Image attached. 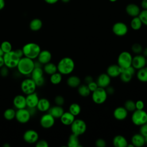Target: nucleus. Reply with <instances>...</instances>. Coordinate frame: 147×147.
<instances>
[{
  "label": "nucleus",
  "mask_w": 147,
  "mask_h": 147,
  "mask_svg": "<svg viewBox=\"0 0 147 147\" xmlns=\"http://www.w3.org/2000/svg\"><path fill=\"white\" fill-rule=\"evenodd\" d=\"M136 108L137 110H143L144 108V103L141 100H138L136 102Z\"/></svg>",
  "instance_id": "48"
},
{
  "label": "nucleus",
  "mask_w": 147,
  "mask_h": 147,
  "mask_svg": "<svg viewBox=\"0 0 147 147\" xmlns=\"http://www.w3.org/2000/svg\"><path fill=\"white\" fill-rule=\"evenodd\" d=\"M37 86L32 78L23 80L21 83V91L26 95L35 92Z\"/></svg>",
  "instance_id": "9"
},
{
  "label": "nucleus",
  "mask_w": 147,
  "mask_h": 147,
  "mask_svg": "<svg viewBox=\"0 0 147 147\" xmlns=\"http://www.w3.org/2000/svg\"><path fill=\"white\" fill-rule=\"evenodd\" d=\"M87 86L90 90L91 92H93L94 91H95L98 87V86L96 83V82H94V81L90 82V83L87 84Z\"/></svg>",
  "instance_id": "46"
},
{
  "label": "nucleus",
  "mask_w": 147,
  "mask_h": 147,
  "mask_svg": "<svg viewBox=\"0 0 147 147\" xmlns=\"http://www.w3.org/2000/svg\"><path fill=\"white\" fill-rule=\"evenodd\" d=\"M113 115L116 119L122 121L127 117V111L123 107H118L114 110L113 112Z\"/></svg>",
  "instance_id": "21"
},
{
  "label": "nucleus",
  "mask_w": 147,
  "mask_h": 147,
  "mask_svg": "<svg viewBox=\"0 0 147 147\" xmlns=\"http://www.w3.org/2000/svg\"><path fill=\"white\" fill-rule=\"evenodd\" d=\"M49 145L47 141L41 140L40 141H37L36 142V147H48Z\"/></svg>",
  "instance_id": "45"
},
{
  "label": "nucleus",
  "mask_w": 147,
  "mask_h": 147,
  "mask_svg": "<svg viewBox=\"0 0 147 147\" xmlns=\"http://www.w3.org/2000/svg\"><path fill=\"white\" fill-rule=\"evenodd\" d=\"M62 80V75L60 72H55L51 75L50 81L53 84H58Z\"/></svg>",
  "instance_id": "36"
},
{
  "label": "nucleus",
  "mask_w": 147,
  "mask_h": 147,
  "mask_svg": "<svg viewBox=\"0 0 147 147\" xmlns=\"http://www.w3.org/2000/svg\"><path fill=\"white\" fill-rule=\"evenodd\" d=\"M107 94H110V95H111L113 94L114 92V89L113 87H111V86H107L106 87V89H105Z\"/></svg>",
  "instance_id": "50"
},
{
  "label": "nucleus",
  "mask_w": 147,
  "mask_h": 147,
  "mask_svg": "<svg viewBox=\"0 0 147 147\" xmlns=\"http://www.w3.org/2000/svg\"><path fill=\"white\" fill-rule=\"evenodd\" d=\"M135 69L132 65L123 69L119 75L121 80L124 83L129 82L135 73Z\"/></svg>",
  "instance_id": "14"
},
{
  "label": "nucleus",
  "mask_w": 147,
  "mask_h": 147,
  "mask_svg": "<svg viewBox=\"0 0 147 147\" xmlns=\"http://www.w3.org/2000/svg\"><path fill=\"white\" fill-rule=\"evenodd\" d=\"M44 70L41 67H34L33 70L32 71L31 75V78L34 81H37L39 79L44 78Z\"/></svg>",
  "instance_id": "28"
},
{
  "label": "nucleus",
  "mask_w": 147,
  "mask_h": 147,
  "mask_svg": "<svg viewBox=\"0 0 147 147\" xmlns=\"http://www.w3.org/2000/svg\"><path fill=\"white\" fill-rule=\"evenodd\" d=\"M146 65H147V59H146Z\"/></svg>",
  "instance_id": "62"
},
{
  "label": "nucleus",
  "mask_w": 147,
  "mask_h": 147,
  "mask_svg": "<svg viewBox=\"0 0 147 147\" xmlns=\"http://www.w3.org/2000/svg\"><path fill=\"white\" fill-rule=\"evenodd\" d=\"M146 65V58L144 55H138L132 59L131 65L136 69H139Z\"/></svg>",
  "instance_id": "15"
},
{
  "label": "nucleus",
  "mask_w": 147,
  "mask_h": 147,
  "mask_svg": "<svg viewBox=\"0 0 147 147\" xmlns=\"http://www.w3.org/2000/svg\"><path fill=\"white\" fill-rule=\"evenodd\" d=\"M14 51L16 52V53H17V55L20 57H22L24 56V54H23V52H22V49H16V50H14Z\"/></svg>",
  "instance_id": "51"
},
{
  "label": "nucleus",
  "mask_w": 147,
  "mask_h": 147,
  "mask_svg": "<svg viewBox=\"0 0 147 147\" xmlns=\"http://www.w3.org/2000/svg\"><path fill=\"white\" fill-rule=\"evenodd\" d=\"M143 53V55L146 57H147V48H145L144 49L142 50V52Z\"/></svg>",
  "instance_id": "57"
},
{
  "label": "nucleus",
  "mask_w": 147,
  "mask_h": 147,
  "mask_svg": "<svg viewBox=\"0 0 147 147\" xmlns=\"http://www.w3.org/2000/svg\"><path fill=\"white\" fill-rule=\"evenodd\" d=\"M4 65L9 68H13L17 67V64L21 57H20L14 51L4 53L3 56Z\"/></svg>",
  "instance_id": "4"
},
{
  "label": "nucleus",
  "mask_w": 147,
  "mask_h": 147,
  "mask_svg": "<svg viewBox=\"0 0 147 147\" xmlns=\"http://www.w3.org/2000/svg\"><path fill=\"white\" fill-rule=\"evenodd\" d=\"M145 143V138L140 133L135 134L131 138V144L136 147L143 146Z\"/></svg>",
  "instance_id": "23"
},
{
  "label": "nucleus",
  "mask_w": 147,
  "mask_h": 147,
  "mask_svg": "<svg viewBox=\"0 0 147 147\" xmlns=\"http://www.w3.org/2000/svg\"><path fill=\"white\" fill-rule=\"evenodd\" d=\"M140 133L142 135L145 139L147 138V123L141 126L140 129Z\"/></svg>",
  "instance_id": "43"
},
{
  "label": "nucleus",
  "mask_w": 147,
  "mask_h": 147,
  "mask_svg": "<svg viewBox=\"0 0 147 147\" xmlns=\"http://www.w3.org/2000/svg\"><path fill=\"white\" fill-rule=\"evenodd\" d=\"M69 111L74 116L78 115L81 111L80 106L76 103H72L69 107Z\"/></svg>",
  "instance_id": "38"
},
{
  "label": "nucleus",
  "mask_w": 147,
  "mask_h": 147,
  "mask_svg": "<svg viewBox=\"0 0 147 147\" xmlns=\"http://www.w3.org/2000/svg\"><path fill=\"white\" fill-rule=\"evenodd\" d=\"M63 3H68L70 1V0H61Z\"/></svg>",
  "instance_id": "59"
},
{
  "label": "nucleus",
  "mask_w": 147,
  "mask_h": 147,
  "mask_svg": "<svg viewBox=\"0 0 147 147\" xmlns=\"http://www.w3.org/2000/svg\"><path fill=\"white\" fill-rule=\"evenodd\" d=\"M36 107L37 110L41 112L47 111L51 107L50 102L46 98L39 99Z\"/></svg>",
  "instance_id": "25"
},
{
  "label": "nucleus",
  "mask_w": 147,
  "mask_h": 147,
  "mask_svg": "<svg viewBox=\"0 0 147 147\" xmlns=\"http://www.w3.org/2000/svg\"><path fill=\"white\" fill-rule=\"evenodd\" d=\"M140 11L139 6L134 3L128 4L126 7V12L132 17L138 16Z\"/></svg>",
  "instance_id": "22"
},
{
  "label": "nucleus",
  "mask_w": 147,
  "mask_h": 147,
  "mask_svg": "<svg viewBox=\"0 0 147 147\" xmlns=\"http://www.w3.org/2000/svg\"><path fill=\"white\" fill-rule=\"evenodd\" d=\"M22 50L24 56L33 60L37 57L41 51V48L35 42H28L23 46Z\"/></svg>",
  "instance_id": "3"
},
{
  "label": "nucleus",
  "mask_w": 147,
  "mask_h": 147,
  "mask_svg": "<svg viewBox=\"0 0 147 147\" xmlns=\"http://www.w3.org/2000/svg\"><path fill=\"white\" fill-rule=\"evenodd\" d=\"M113 143L115 147H126L128 144L125 137L121 135H118L114 137L113 140Z\"/></svg>",
  "instance_id": "27"
},
{
  "label": "nucleus",
  "mask_w": 147,
  "mask_h": 147,
  "mask_svg": "<svg viewBox=\"0 0 147 147\" xmlns=\"http://www.w3.org/2000/svg\"><path fill=\"white\" fill-rule=\"evenodd\" d=\"M37 58L38 61L41 64H45L51 61L52 59V54L48 50H41Z\"/></svg>",
  "instance_id": "18"
},
{
  "label": "nucleus",
  "mask_w": 147,
  "mask_h": 147,
  "mask_svg": "<svg viewBox=\"0 0 147 147\" xmlns=\"http://www.w3.org/2000/svg\"><path fill=\"white\" fill-rule=\"evenodd\" d=\"M107 93L104 88L98 87L92 94V99L96 104H102L107 99Z\"/></svg>",
  "instance_id": "7"
},
{
  "label": "nucleus",
  "mask_w": 147,
  "mask_h": 147,
  "mask_svg": "<svg viewBox=\"0 0 147 147\" xmlns=\"http://www.w3.org/2000/svg\"><path fill=\"white\" fill-rule=\"evenodd\" d=\"M84 81L86 82L87 84L90 83V82L93 81V78L91 76H87L85 78H84Z\"/></svg>",
  "instance_id": "52"
},
{
  "label": "nucleus",
  "mask_w": 147,
  "mask_h": 147,
  "mask_svg": "<svg viewBox=\"0 0 147 147\" xmlns=\"http://www.w3.org/2000/svg\"><path fill=\"white\" fill-rule=\"evenodd\" d=\"M42 26V22L39 18L33 19L29 24V28L32 31H38L41 29Z\"/></svg>",
  "instance_id": "29"
},
{
  "label": "nucleus",
  "mask_w": 147,
  "mask_h": 147,
  "mask_svg": "<svg viewBox=\"0 0 147 147\" xmlns=\"http://www.w3.org/2000/svg\"><path fill=\"white\" fill-rule=\"evenodd\" d=\"M9 68H7V67L5 66V67H4L3 66L1 68V70H0V74L1 75L5 77L8 75L9 73Z\"/></svg>",
  "instance_id": "49"
},
{
  "label": "nucleus",
  "mask_w": 147,
  "mask_h": 147,
  "mask_svg": "<svg viewBox=\"0 0 147 147\" xmlns=\"http://www.w3.org/2000/svg\"><path fill=\"white\" fill-rule=\"evenodd\" d=\"M3 55H4V53H3V52L2 51V49L0 47V56H3Z\"/></svg>",
  "instance_id": "58"
},
{
  "label": "nucleus",
  "mask_w": 147,
  "mask_h": 147,
  "mask_svg": "<svg viewBox=\"0 0 147 147\" xmlns=\"http://www.w3.org/2000/svg\"><path fill=\"white\" fill-rule=\"evenodd\" d=\"M13 103L14 106L17 109H24L26 107V98L22 95H17L14 96Z\"/></svg>",
  "instance_id": "20"
},
{
  "label": "nucleus",
  "mask_w": 147,
  "mask_h": 147,
  "mask_svg": "<svg viewBox=\"0 0 147 147\" xmlns=\"http://www.w3.org/2000/svg\"><path fill=\"white\" fill-rule=\"evenodd\" d=\"M138 17L140 18L142 24L147 26V9H144L142 11H140Z\"/></svg>",
  "instance_id": "41"
},
{
  "label": "nucleus",
  "mask_w": 147,
  "mask_h": 147,
  "mask_svg": "<svg viewBox=\"0 0 147 147\" xmlns=\"http://www.w3.org/2000/svg\"><path fill=\"white\" fill-rule=\"evenodd\" d=\"M44 1L48 4L52 5V4H55L56 2H57L59 1V0H44Z\"/></svg>",
  "instance_id": "54"
},
{
  "label": "nucleus",
  "mask_w": 147,
  "mask_h": 147,
  "mask_svg": "<svg viewBox=\"0 0 147 147\" xmlns=\"http://www.w3.org/2000/svg\"><path fill=\"white\" fill-rule=\"evenodd\" d=\"M133 123L137 126H141L147 122V113L144 110L136 109L131 115Z\"/></svg>",
  "instance_id": "5"
},
{
  "label": "nucleus",
  "mask_w": 147,
  "mask_h": 147,
  "mask_svg": "<svg viewBox=\"0 0 147 147\" xmlns=\"http://www.w3.org/2000/svg\"><path fill=\"white\" fill-rule=\"evenodd\" d=\"M67 145L68 147H79L81 146L79 143V140L78 138V136L74 134H72L69 136Z\"/></svg>",
  "instance_id": "30"
},
{
  "label": "nucleus",
  "mask_w": 147,
  "mask_h": 147,
  "mask_svg": "<svg viewBox=\"0 0 147 147\" xmlns=\"http://www.w3.org/2000/svg\"><path fill=\"white\" fill-rule=\"evenodd\" d=\"M26 106L28 108H36L38 102L39 100V98L36 92L26 95Z\"/></svg>",
  "instance_id": "16"
},
{
  "label": "nucleus",
  "mask_w": 147,
  "mask_h": 147,
  "mask_svg": "<svg viewBox=\"0 0 147 147\" xmlns=\"http://www.w3.org/2000/svg\"><path fill=\"white\" fill-rule=\"evenodd\" d=\"M137 73V79L142 82H147V67H144L138 69Z\"/></svg>",
  "instance_id": "33"
},
{
  "label": "nucleus",
  "mask_w": 147,
  "mask_h": 147,
  "mask_svg": "<svg viewBox=\"0 0 147 147\" xmlns=\"http://www.w3.org/2000/svg\"><path fill=\"white\" fill-rule=\"evenodd\" d=\"M34 68V61L33 59L25 56L22 57L17 64L18 71L23 75H30Z\"/></svg>",
  "instance_id": "1"
},
{
  "label": "nucleus",
  "mask_w": 147,
  "mask_h": 147,
  "mask_svg": "<svg viewBox=\"0 0 147 147\" xmlns=\"http://www.w3.org/2000/svg\"><path fill=\"white\" fill-rule=\"evenodd\" d=\"M67 84L72 88H75L78 87L80 84V79L78 76H71L67 80Z\"/></svg>",
  "instance_id": "32"
},
{
  "label": "nucleus",
  "mask_w": 147,
  "mask_h": 147,
  "mask_svg": "<svg viewBox=\"0 0 147 147\" xmlns=\"http://www.w3.org/2000/svg\"><path fill=\"white\" fill-rule=\"evenodd\" d=\"M64 109L60 106H55L50 107L48 110V113L52 115L55 118H60L64 113Z\"/></svg>",
  "instance_id": "26"
},
{
  "label": "nucleus",
  "mask_w": 147,
  "mask_h": 147,
  "mask_svg": "<svg viewBox=\"0 0 147 147\" xmlns=\"http://www.w3.org/2000/svg\"><path fill=\"white\" fill-rule=\"evenodd\" d=\"M38 133L32 129L27 130L23 134L24 140L28 144H35L38 140Z\"/></svg>",
  "instance_id": "11"
},
{
  "label": "nucleus",
  "mask_w": 147,
  "mask_h": 147,
  "mask_svg": "<svg viewBox=\"0 0 147 147\" xmlns=\"http://www.w3.org/2000/svg\"><path fill=\"white\" fill-rule=\"evenodd\" d=\"M146 123H147V122H146Z\"/></svg>",
  "instance_id": "64"
},
{
  "label": "nucleus",
  "mask_w": 147,
  "mask_h": 147,
  "mask_svg": "<svg viewBox=\"0 0 147 147\" xmlns=\"http://www.w3.org/2000/svg\"><path fill=\"white\" fill-rule=\"evenodd\" d=\"M55 103L56 105L61 106L64 103V99L61 95H57L55 98Z\"/></svg>",
  "instance_id": "44"
},
{
  "label": "nucleus",
  "mask_w": 147,
  "mask_h": 147,
  "mask_svg": "<svg viewBox=\"0 0 147 147\" xmlns=\"http://www.w3.org/2000/svg\"><path fill=\"white\" fill-rule=\"evenodd\" d=\"M57 71L61 75L70 74L74 69L75 63L74 60L68 57L62 58L57 65Z\"/></svg>",
  "instance_id": "2"
},
{
  "label": "nucleus",
  "mask_w": 147,
  "mask_h": 147,
  "mask_svg": "<svg viewBox=\"0 0 147 147\" xmlns=\"http://www.w3.org/2000/svg\"><path fill=\"white\" fill-rule=\"evenodd\" d=\"M133 57L131 54L126 51L121 52L118 57V64L125 69L131 65Z\"/></svg>",
  "instance_id": "8"
},
{
  "label": "nucleus",
  "mask_w": 147,
  "mask_h": 147,
  "mask_svg": "<svg viewBox=\"0 0 147 147\" xmlns=\"http://www.w3.org/2000/svg\"><path fill=\"white\" fill-rule=\"evenodd\" d=\"M78 93L80 95L83 97L88 96L90 94V90L87 85L82 84L78 86Z\"/></svg>",
  "instance_id": "35"
},
{
  "label": "nucleus",
  "mask_w": 147,
  "mask_h": 147,
  "mask_svg": "<svg viewBox=\"0 0 147 147\" xmlns=\"http://www.w3.org/2000/svg\"><path fill=\"white\" fill-rule=\"evenodd\" d=\"M0 47L2 49V50L4 53L9 52L12 51V45H11V43L7 41H3L1 43Z\"/></svg>",
  "instance_id": "39"
},
{
  "label": "nucleus",
  "mask_w": 147,
  "mask_h": 147,
  "mask_svg": "<svg viewBox=\"0 0 147 147\" xmlns=\"http://www.w3.org/2000/svg\"><path fill=\"white\" fill-rule=\"evenodd\" d=\"M5 6V0H0V10L3 9Z\"/></svg>",
  "instance_id": "55"
},
{
  "label": "nucleus",
  "mask_w": 147,
  "mask_h": 147,
  "mask_svg": "<svg viewBox=\"0 0 147 147\" xmlns=\"http://www.w3.org/2000/svg\"><path fill=\"white\" fill-rule=\"evenodd\" d=\"M127 146H128V147H134V146L132 144H127Z\"/></svg>",
  "instance_id": "60"
},
{
  "label": "nucleus",
  "mask_w": 147,
  "mask_h": 147,
  "mask_svg": "<svg viewBox=\"0 0 147 147\" xmlns=\"http://www.w3.org/2000/svg\"><path fill=\"white\" fill-rule=\"evenodd\" d=\"M43 70L48 75H51L52 74L57 71V65H56L54 63L49 62L44 64Z\"/></svg>",
  "instance_id": "31"
},
{
  "label": "nucleus",
  "mask_w": 147,
  "mask_h": 147,
  "mask_svg": "<svg viewBox=\"0 0 147 147\" xmlns=\"http://www.w3.org/2000/svg\"><path fill=\"white\" fill-rule=\"evenodd\" d=\"M141 7L144 9H147V0H142V1Z\"/></svg>",
  "instance_id": "53"
},
{
  "label": "nucleus",
  "mask_w": 147,
  "mask_h": 147,
  "mask_svg": "<svg viewBox=\"0 0 147 147\" xmlns=\"http://www.w3.org/2000/svg\"><path fill=\"white\" fill-rule=\"evenodd\" d=\"M123 68H121L118 64H112L107 69V74L110 78H115L120 75Z\"/></svg>",
  "instance_id": "19"
},
{
  "label": "nucleus",
  "mask_w": 147,
  "mask_h": 147,
  "mask_svg": "<svg viewBox=\"0 0 147 147\" xmlns=\"http://www.w3.org/2000/svg\"><path fill=\"white\" fill-rule=\"evenodd\" d=\"M4 65V61L3 56H0V68Z\"/></svg>",
  "instance_id": "56"
},
{
  "label": "nucleus",
  "mask_w": 147,
  "mask_h": 147,
  "mask_svg": "<svg viewBox=\"0 0 147 147\" xmlns=\"http://www.w3.org/2000/svg\"><path fill=\"white\" fill-rule=\"evenodd\" d=\"M142 25V23L138 16L133 17V18L131 20L130 22L131 28L135 30H139L141 28Z\"/></svg>",
  "instance_id": "34"
},
{
  "label": "nucleus",
  "mask_w": 147,
  "mask_h": 147,
  "mask_svg": "<svg viewBox=\"0 0 147 147\" xmlns=\"http://www.w3.org/2000/svg\"><path fill=\"white\" fill-rule=\"evenodd\" d=\"M16 111L11 108H9L5 110L3 113L4 118L7 121H11L15 118L16 117Z\"/></svg>",
  "instance_id": "37"
},
{
  "label": "nucleus",
  "mask_w": 147,
  "mask_h": 147,
  "mask_svg": "<svg viewBox=\"0 0 147 147\" xmlns=\"http://www.w3.org/2000/svg\"><path fill=\"white\" fill-rule=\"evenodd\" d=\"M87 129L86 122L80 119H75L71 125V130L73 134L76 136H80L85 133Z\"/></svg>",
  "instance_id": "6"
},
{
  "label": "nucleus",
  "mask_w": 147,
  "mask_h": 147,
  "mask_svg": "<svg viewBox=\"0 0 147 147\" xmlns=\"http://www.w3.org/2000/svg\"><path fill=\"white\" fill-rule=\"evenodd\" d=\"M75 117L72 114H71L69 111L68 112H64L63 115L60 118L61 122L64 125H71L72 122L75 119Z\"/></svg>",
  "instance_id": "24"
},
{
  "label": "nucleus",
  "mask_w": 147,
  "mask_h": 147,
  "mask_svg": "<svg viewBox=\"0 0 147 147\" xmlns=\"http://www.w3.org/2000/svg\"><path fill=\"white\" fill-rule=\"evenodd\" d=\"M111 82V78L108 74H101L97 78L96 83L99 87L106 88L109 86Z\"/></svg>",
  "instance_id": "17"
},
{
  "label": "nucleus",
  "mask_w": 147,
  "mask_h": 147,
  "mask_svg": "<svg viewBox=\"0 0 147 147\" xmlns=\"http://www.w3.org/2000/svg\"><path fill=\"white\" fill-rule=\"evenodd\" d=\"M124 107L127 110V111H134L136 108V102L132 100H127L125 102Z\"/></svg>",
  "instance_id": "40"
},
{
  "label": "nucleus",
  "mask_w": 147,
  "mask_h": 147,
  "mask_svg": "<svg viewBox=\"0 0 147 147\" xmlns=\"http://www.w3.org/2000/svg\"><path fill=\"white\" fill-rule=\"evenodd\" d=\"M55 118L49 113L44 114L40 118V125L45 129L51 128L53 126L55 122Z\"/></svg>",
  "instance_id": "13"
},
{
  "label": "nucleus",
  "mask_w": 147,
  "mask_h": 147,
  "mask_svg": "<svg viewBox=\"0 0 147 147\" xmlns=\"http://www.w3.org/2000/svg\"><path fill=\"white\" fill-rule=\"evenodd\" d=\"M110 2H115L116 1H117V0H109Z\"/></svg>",
  "instance_id": "61"
},
{
  "label": "nucleus",
  "mask_w": 147,
  "mask_h": 147,
  "mask_svg": "<svg viewBox=\"0 0 147 147\" xmlns=\"http://www.w3.org/2000/svg\"><path fill=\"white\" fill-rule=\"evenodd\" d=\"M31 114L28 109L26 108L17 109L16 112L15 118L21 123H26L30 120Z\"/></svg>",
  "instance_id": "10"
},
{
  "label": "nucleus",
  "mask_w": 147,
  "mask_h": 147,
  "mask_svg": "<svg viewBox=\"0 0 147 147\" xmlns=\"http://www.w3.org/2000/svg\"><path fill=\"white\" fill-rule=\"evenodd\" d=\"M112 30L115 35L118 36H123L127 33L128 28L125 23L118 22L113 25Z\"/></svg>",
  "instance_id": "12"
},
{
  "label": "nucleus",
  "mask_w": 147,
  "mask_h": 147,
  "mask_svg": "<svg viewBox=\"0 0 147 147\" xmlns=\"http://www.w3.org/2000/svg\"><path fill=\"white\" fill-rule=\"evenodd\" d=\"M145 141H146V143L147 144V138H146V139H145Z\"/></svg>",
  "instance_id": "63"
},
{
  "label": "nucleus",
  "mask_w": 147,
  "mask_h": 147,
  "mask_svg": "<svg viewBox=\"0 0 147 147\" xmlns=\"http://www.w3.org/2000/svg\"><path fill=\"white\" fill-rule=\"evenodd\" d=\"M131 50L134 53L139 54L142 52L143 49H142V46L140 44H139L138 43H136L132 45Z\"/></svg>",
  "instance_id": "42"
},
{
  "label": "nucleus",
  "mask_w": 147,
  "mask_h": 147,
  "mask_svg": "<svg viewBox=\"0 0 147 147\" xmlns=\"http://www.w3.org/2000/svg\"><path fill=\"white\" fill-rule=\"evenodd\" d=\"M95 145L97 147H105L106 145V142L104 140L99 138L96 141Z\"/></svg>",
  "instance_id": "47"
}]
</instances>
